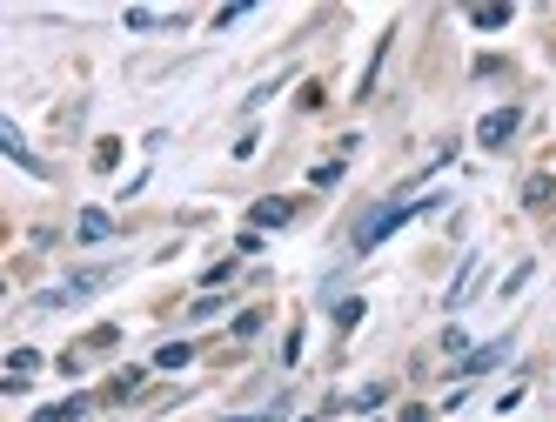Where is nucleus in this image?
I'll return each mask as SVG.
<instances>
[{
    "label": "nucleus",
    "mask_w": 556,
    "mask_h": 422,
    "mask_svg": "<svg viewBox=\"0 0 556 422\" xmlns=\"http://www.w3.org/2000/svg\"><path fill=\"white\" fill-rule=\"evenodd\" d=\"M423 208H436V201H389V208H376V215L356 228V248H376L382 235H396V228L409 222V215H423Z\"/></svg>",
    "instance_id": "1"
},
{
    "label": "nucleus",
    "mask_w": 556,
    "mask_h": 422,
    "mask_svg": "<svg viewBox=\"0 0 556 422\" xmlns=\"http://www.w3.org/2000/svg\"><path fill=\"white\" fill-rule=\"evenodd\" d=\"M516 128H523V114H516V108H496V114H483V128H476V141H483V148H503V141H510Z\"/></svg>",
    "instance_id": "2"
},
{
    "label": "nucleus",
    "mask_w": 556,
    "mask_h": 422,
    "mask_svg": "<svg viewBox=\"0 0 556 422\" xmlns=\"http://www.w3.org/2000/svg\"><path fill=\"white\" fill-rule=\"evenodd\" d=\"M476 282H483V255H469V262L456 268V289L443 295V309L456 315V309H463V302H469V295H476Z\"/></svg>",
    "instance_id": "3"
},
{
    "label": "nucleus",
    "mask_w": 556,
    "mask_h": 422,
    "mask_svg": "<svg viewBox=\"0 0 556 422\" xmlns=\"http://www.w3.org/2000/svg\"><path fill=\"white\" fill-rule=\"evenodd\" d=\"M289 222H295V201H289V195L255 201V228H289Z\"/></svg>",
    "instance_id": "4"
},
{
    "label": "nucleus",
    "mask_w": 556,
    "mask_h": 422,
    "mask_svg": "<svg viewBox=\"0 0 556 422\" xmlns=\"http://www.w3.org/2000/svg\"><path fill=\"white\" fill-rule=\"evenodd\" d=\"M88 409H94V396H67V402H47V409H41L34 422H81Z\"/></svg>",
    "instance_id": "5"
},
{
    "label": "nucleus",
    "mask_w": 556,
    "mask_h": 422,
    "mask_svg": "<svg viewBox=\"0 0 556 422\" xmlns=\"http://www.w3.org/2000/svg\"><path fill=\"white\" fill-rule=\"evenodd\" d=\"M510 356V342H490V349H469L463 356V369H456V376H483V369H496V362Z\"/></svg>",
    "instance_id": "6"
},
{
    "label": "nucleus",
    "mask_w": 556,
    "mask_h": 422,
    "mask_svg": "<svg viewBox=\"0 0 556 422\" xmlns=\"http://www.w3.org/2000/svg\"><path fill=\"white\" fill-rule=\"evenodd\" d=\"M0 148H7V155L21 161V168H34V175H41V161L27 155V141H21V128H14V121H7V128H0Z\"/></svg>",
    "instance_id": "7"
},
{
    "label": "nucleus",
    "mask_w": 556,
    "mask_h": 422,
    "mask_svg": "<svg viewBox=\"0 0 556 422\" xmlns=\"http://www.w3.org/2000/svg\"><path fill=\"white\" fill-rule=\"evenodd\" d=\"M523 201H530V208H556V175H536L530 188H523Z\"/></svg>",
    "instance_id": "8"
},
{
    "label": "nucleus",
    "mask_w": 556,
    "mask_h": 422,
    "mask_svg": "<svg viewBox=\"0 0 556 422\" xmlns=\"http://www.w3.org/2000/svg\"><path fill=\"white\" fill-rule=\"evenodd\" d=\"M7 369H14V389H21V382L41 369V356H34V349H14V356H7Z\"/></svg>",
    "instance_id": "9"
},
{
    "label": "nucleus",
    "mask_w": 556,
    "mask_h": 422,
    "mask_svg": "<svg viewBox=\"0 0 556 422\" xmlns=\"http://www.w3.org/2000/svg\"><path fill=\"white\" fill-rule=\"evenodd\" d=\"M469 21L483 27V34H496V27H510V7H476V14H469Z\"/></svg>",
    "instance_id": "10"
},
{
    "label": "nucleus",
    "mask_w": 556,
    "mask_h": 422,
    "mask_svg": "<svg viewBox=\"0 0 556 422\" xmlns=\"http://www.w3.org/2000/svg\"><path fill=\"white\" fill-rule=\"evenodd\" d=\"M188 356H195L188 342H168V349H161V356H155V369H181V362H188Z\"/></svg>",
    "instance_id": "11"
},
{
    "label": "nucleus",
    "mask_w": 556,
    "mask_h": 422,
    "mask_svg": "<svg viewBox=\"0 0 556 422\" xmlns=\"http://www.w3.org/2000/svg\"><path fill=\"white\" fill-rule=\"evenodd\" d=\"M101 235H108V215H94L88 208V215H81V242H101Z\"/></svg>",
    "instance_id": "12"
},
{
    "label": "nucleus",
    "mask_w": 556,
    "mask_h": 422,
    "mask_svg": "<svg viewBox=\"0 0 556 422\" xmlns=\"http://www.w3.org/2000/svg\"><path fill=\"white\" fill-rule=\"evenodd\" d=\"M228 422H282V402H275V409H255V416H228Z\"/></svg>",
    "instance_id": "13"
}]
</instances>
